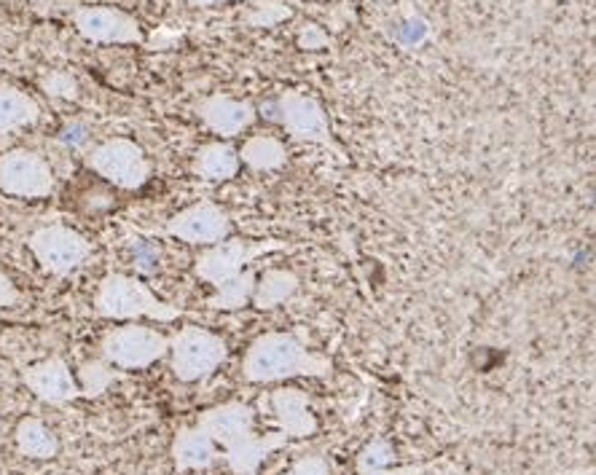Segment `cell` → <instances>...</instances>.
Instances as JSON below:
<instances>
[{"instance_id": "6da1fadb", "label": "cell", "mask_w": 596, "mask_h": 475, "mask_svg": "<svg viewBox=\"0 0 596 475\" xmlns=\"http://www.w3.org/2000/svg\"><path fill=\"white\" fill-rule=\"evenodd\" d=\"M196 427L210 435L218 448H223V462L234 475H259L269 454L287 446V438L274 433H255V408L248 403L229 401L199 414Z\"/></svg>"}, {"instance_id": "7a4b0ae2", "label": "cell", "mask_w": 596, "mask_h": 475, "mask_svg": "<svg viewBox=\"0 0 596 475\" xmlns=\"http://www.w3.org/2000/svg\"><path fill=\"white\" fill-rule=\"evenodd\" d=\"M333 361L310 350V333L304 329L285 333H264L248 346L242 361V378L250 384L287 382L296 376H331Z\"/></svg>"}, {"instance_id": "3957f363", "label": "cell", "mask_w": 596, "mask_h": 475, "mask_svg": "<svg viewBox=\"0 0 596 475\" xmlns=\"http://www.w3.org/2000/svg\"><path fill=\"white\" fill-rule=\"evenodd\" d=\"M94 312L105 320H140L149 317L156 323H172L181 317V310L159 299L143 280L130 274H108L94 293Z\"/></svg>"}, {"instance_id": "277c9868", "label": "cell", "mask_w": 596, "mask_h": 475, "mask_svg": "<svg viewBox=\"0 0 596 475\" xmlns=\"http://www.w3.org/2000/svg\"><path fill=\"white\" fill-rule=\"evenodd\" d=\"M170 361H172V374L178 376V382L194 384L204 382L226 363L229 346L221 336L208 329H199V325H185L170 338Z\"/></svg>"}, {"instance_id": "5b68a950", "label": "cell", "mask_w": 596, "mask_h": 475, "mask_svg": "<svg viewBox=\"0 0 596 475\" xmlns=\"http://www.w3.org/2000/svg\"><path fill=\"white\" fill-rule=\"evenodd\" d=\"M170 352V338L149 325H119L102 336L100 361L121 371H143Z\"/></svg>"}, {"instance_id": "8992f818", "label": "cell", "mask_w": 596, "mask_h": 475, "mask_svg": "<svg viewBox=\"0 0 596 475\" xmlns=\"http://www.w3.org/2000/svg\"><path fill=\"white\" fill-rule=\"evenodd\" d=\"M87 166L117 189L138 191L151 181V162L130 138H111L87 153Z\"/></svg>"}, {"instance_id": "52a82bcc", "label": "cell", "mask_w": 596, "mask_h": 475, "mask_svg": "<svg viewBox=\"0 0 596 475\" xmlns=\"http://www.w3.org/2000/svg\"><path fill=\"white\" fill-rule=\"evenodd\" d=\"M287 245L282 240H264V242H250V240H223L218 245H210L204 253L196 255L194 274L208 285H223L236 274L250 269V263L261 255L274 253V250H285Z\"/></svg>"}, {"instance_id": "ba28073f", "label": "cell", "mask_w": 596, "mask_h": 475, "mask_svg": "<svg viewBox=\"0 0 596 475\" xmlns=\"http://www.w3.org/2000/svg\"><path fill=\"white\" fill-rule=\"evenodd\" d=\"M28 247L36 255V261L41 263L43 272L54 274V277H68L92 255V245H89L87 236L75 229L62 226V223H49V226L33 231Z\"/></svg>"}, {"instance_id": "9c48e42d", "label": "cell", "mask_w": 596, "mask_h": 475, "mask_svg": "<svg viewBox=\"0 0 596 475\" xmlns=\"http://www.w3.org/2000/svg\"><path fill=\"white\" fill-rule=\"evenodd\" d=\"M261 113L285 127L291 138L304 140V143L333 145L329 115L315 98H306L301 92H285L274 102H266Z\"/></svg>"}, {"instance_id": "30bf717a", "label": "cell", "mask_w": 596, "mask_h": 475, "mask_svg": "<svg viewBox=\"0 0 596 475\" xmlns=\"http://www.w3.org/2000/svg\"><path fill=\"white\" fill-rule=\"evenodd\" d=\"M0 191L17 199H47L54 191V170L28 148L0 153Z\"/></svg>"}, {"instance_id": "8fae6325", "label": "cell", "mask_w": 596, "mask_h": 475, "mask_svg": "<svg viewBox=\"0 0 596 475\" xmlns=\"http://www.w3.org/2000/svg\"><path fill=\"white\" fill-rule=\"evenodd\" d=\"M232 218L223 208H218L210 199L191 204V208L181 210L166 221L162 234L175 236V240L189 242V245H218V242L232 236Z\"/></svg>"}, {"instance_id": "7c38bea8", "label": "cell", "mask_w": 596, "mask_h": 475, "mask_svg": "<svg viewBox=\"0 0 596 475\" xmlns=\"http://www.w3.org/2000/svg\"><path fill=\"white\" fill-rule=\"evenodd\" d=\"M75 30L81 38L92 43H143L145 36L140 30V22L127 11L113 9V6H75L70 11Z\"/></svg>"}, {"instance_id": "4fadbf2b", "label": "cell", "mask_w": 596, "mask_h": 475, "mask_svg": "<svg viewBox=\"0 0 596 475\" xmlns=\"http://www.w3.org/2000/svg\"><path fill=\"white\" fill-rule=\"evenodd\" d=\"M22 382L38 401L49 403V406H68V403L81 397L79 382H75L73 371L60 355H51L47 361L28 365L22 371Z\"/></svg>"}, {"instance_id": "5bb4252c", "label": "cell", "mask_w": 596, "mask_h": 475, "mask_svg": "<svg viewBox=\"0 0 596 475\" xmlns=\"http://www.w3.org/2000/svg\"><path fill=\"white\" fill-rule=\"evenodd\" d=\"M196 115L218 138L232 140L236 134L245 132L259 113H255L253 102L248 100H234L229 94H210V98L199 100Z\"/></svg>"}, {"instance_id": "9a60e30c", "label": "cell", "mask_w": 596, "mask_h": 475, "mask_svg": "<svg viewBox=\"0 0 596 475\" xmlns=\"http://www.w3.org/2000/svg\"><path fill=\"white\" fill-rule=\"evenodd\" d=\"M272 414L277 420V429L291 438H312L317 433V416L312 414L310 395L296 387L274 390L272 397Z\"/></svg>"}, {"instance_id": "2e32d148", "label": "cell", "mask_w": 596, "mask_h": 475, "mask_svg": "<svg viewBox=\"0 0 596 475\" xmlns=\"http://www.w3.org/2000/svg\"><path fill=\"white\" fill-rule=\"evenodd\" d=\"M218 459H221V448L196 425L181 427L172 438V462H175L178 473L210 471Z\"/></svg>"}, {"instance_id": "e0dca14e", "label": "cell", "mask_w": 596, "mask_h": 475, "mask_svg": "<svg viewBox=\"0 0 596 475\" xmlns=\"http://www.w3.org/2000/svg\"><path fill=\"white\" fill-rule=\"evenodd\" d=\"M14 443L17 452L28 459L47 462L60 454V438H57L47 422L38 420V416H24V420H19Z\"/></svg>"}, {"instance_id": "ac0fdd59", "label": "cell", "mask_w": 596, "mask_h": 475, "mask_svg": "<svg viewBox=\"0 0 596 475\" xmlns=\"http://www.w3.org/2000/svg\"><path fill=\"white\" fill-rule=\"evenodd\" d=\"M194 172L202 181L210 183H226L234 181L236 172H240V156H236V148L229 143H208L196 151L194 156Z\"/></svg>"}, {"instance_id": "d6986e66", "label": "cell", "mask_w": 596, "mask_h": 475, "mask_svg": "<svg viewBox=\"0 0 596 475\" xmlns=\"http://www.w3.org/2000/svg\"><path fill=\"white\" fill-rule=\"evenodd\" d=\"M299 287H301L299 274L287 272V269H269V272H264L259 280H255V291L250 304L261 312L277 310V306H282L287 299H293V295L299 293Z\"/></svg>"}, {"instance_id": "ffe728a7", "label": "cell", "mask_w": 596, "mask_h": 475, "mask_svg": "<svg viewBox=\"0 0 596 475\" xmlns=\"http://www.w3.org/2000/svg\"><path fill=\"white\" fill-rule=\"evenodd\" d=\"M41 119V105L17 87H0V134L22 130Z\"/></svg>"}, {"instance_id": "44dd1931", "label": "cell", "mask_w": 596, "mask_h": 475, "mask_svg": "<svg viewBox=\"0 0 596 475\" xmlns=\"http://www.w3.org/2000/svg\"><path fill=\"white\" fill-rule=\"evenodd\" d=\"M236 156H240V164H245L255 172L280 170V166H285L287 162L285 145H282L277 138H272V134H255V138H250L248 143L236 151Z\"/></svg>"}, {"instance_id": "7402d4cb", "label": "cell", "mask_w": 596, "mask_h": 475, "mask_svg": "<svg viewBox=\"0 0 596 475\" xmlns=\"http://www.w3.org/2000/svg\"><path fill=\"white\" fill-rule=\"evenodd\" d=\"M255 280H259V274H255L253 269H245L242 274H236V277L223 282V285H218L215 293L208 299V306H213V310H221V312L242 310V306H248L250 299H253Z\"/></svg>"}, {"instance_id": "603a6c76", "label": "cell", "mask_w": 596, "mask_h": 475, "mask_svg": "<svg viewBox=\"0 0 596 475\" xmlns=\"http://www.w3.org/2000/svg\"><path fill=\"white\" fill-rule=\"evenodd\" d=\"M117 378H121L119 371H113L105 361H89L81 365V397H100L111 387Z\"/></svg>"}, {"instance_id": "cb8c5ba5", "label": "cell", "mask_w": 596, "mask_h": 475, "mask_svg": "<svg viewBox=\"0 0 596 475\" xmlns=\"http://www.w3.org/2000/svg\"><path fill=\"white\" fill-rule=\"evenodd\" d=\"M395 462V446L390 441L376 438L371 443H365L361 448V454H357V473L368 475L376 471H384V467H393Z\"/></svg>"}, {"instance_id": "d4e9b609", "label": "cell", "mask_w": 596, "mask_h": 475, "mask_svg": "<svg viewBox=\"0 0 596 475\" xmlns=\"http://www.w3.org/2000/svg\"><path fill=\"white\" fill-rule=\"evenodd\" d=\"M287 17H291V9L282 0H261L248 11L245 22L253 24V28H274Z\"/></svg>"}, {"instance_id": "484cf974", "label": "cell", "mask_w": 596, "mask_h": 475, "mask_svg": "<svg viewBox=\"0 0 596 475\" xmlns=\"http://www.w3.org/2000/svg\"><path fill=\"white\" fill-rule=\"evenodd\" d=\"M43 92L49 94V98L57 100H75L79 98V83L65 70H51L47 79L41 81Z\"/></svg>"}, {"instance_id": "4316f807", "label": "cell", "mask_w": 596, "mask_h": 475, "mask_svg": "<svg viewBox=\"0 0 596 475\" xmlns=\"http://www.w3.org/2000/svg\"><path fill=\"white\" fill-rule=\"evenodd\" d=\"M282 475H333L331 462L320 454H310V457H301L296 465Z\"/></svg>"}, {"instance_id": "83f0119b", "label": "cell", "mask_w": 596, "mask_h": 475, "mask_svg": "<svg viewBox=\"0 0 596 475\" xmlns=\"http://www.w3.org/2000/svg\"><path fill=\"white\" fill-rule=\"evenodd\" d=\"M22 293L17 291V285L11 282L9 274L0 272V310H9V306H17Z\"/></svg>"}, {"instance_id": "f1b7e54d", "label": "cell", "mask_w": 596, "mask_h": 475, "mask_svg": "<svg viewBox=\"0 0 596 475\" xmlns=\"http://www.w3.org/2000/svg\"><path fill=\"white\" fill-rule=\"evenodd\" d=\"M299 43H301V49H323V47H329V38H325L323 30L306 28V33L299 36Z\"/></svg>"}, {"instance_id": "f546056e", "label": "cell", "mask_w": 596, "mask_h": 475, "mask_svg": "<svg viewBox=\"0 0 596 475\" xmlns=\"http://www.w3.org/2000/svg\"><path fill=\"white\" fill-rule=\"evenodd\" d=\"M427 465H397V467H384V471L368 473V475H425Z\"/></svg>"}, {"instance_id": "4dcf8cb0", "label": "cell", "mask_w": 596, "mask_h": 475, "mask_svg": "<svg viewBox=\"0 0 596 475\" xmlns=\"http://www.w3.org/2000/svg\"><path fill=\"white\" fill-rule=\"evenodd\" d=\"M62 140H65V143H73V145L83 143V140H87V127H83V124H68L65 132H62Z\"/></svg>"}, {"instance_id": "1f68e13d", "label": "cell", "mask_w": 596, "mask_h": 475, "mask_svg": "<svg viewBox=\"0 0 596 475\" xmlns=\"http://www.w3.org/2000/svg\"><path fill=\"white\" fill-rule=\"evenodd\" d=\"M189 6H196V9H204V6H215V3H229V0H185Z\"/></svg>"}]
</instances>
